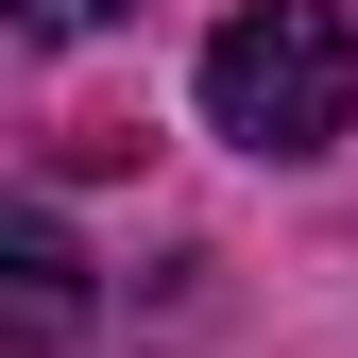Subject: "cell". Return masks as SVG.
Returning <instances> with one entry per match:
<instances>
[{
	"instance_id": "2",
	"label": "cell",
	"mask_w": 358,
	"mask_h": 358,
	"mask_svg": "<svg viewBox=\"0 0 358 358\" xmlns=\"http://www.w3.org/2000/svg\"><path fill=\"white\" fill-rule=\"evenodd\" d=\"M0 256H17V341L52 358V341H69V307H85V256H69V222H52V205H17V222H0Z\"/></svg>"
},
{
	"instance_id": "1",
	"label": "cell",
	"mask_w": 358,
	"mask_h": 358,
	"mask_svg": "<svg viewBox=\"0 0 358 358\" xmlns=\"http://www.w3.org/2000/svg\"><path fill=\"white\" fill-rule=\"evenodd\" d=\"M188 103H205V137L256 154V171L341 154L358 137V17H341V0H239V17L205 34Z\"/></svg>"
},
{
	"instance_id": "3",
	"label": "cell",
	"mask_w": 358,
	"mask_h": 358,
	"mask_svg": "<svg viewBox=\"0 0 358 358\" xmlns=\"http://www.w3.org/2000/svg\"><path fill=\"white\" fill-rule=\"evenodd\" d=\"M103 17H137V0H17V34H34V52H69V34H103Z\"/></svg>"
}]
</instances>
